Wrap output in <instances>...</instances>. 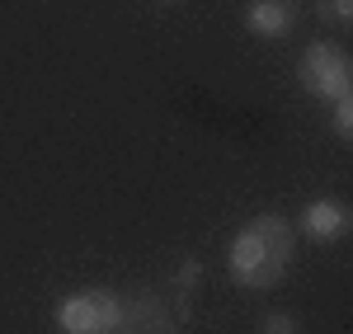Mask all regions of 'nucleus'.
Instances as JSON below:
<instances>
[{
	"mask_svg": "<svg viewBox=\"0 0 353 334\" xmlns=\"http://www.w3.org/2000/svg\"><path fill=\"white\" fill-rule=\"evenodd\" d=\"M297 226H301V236H311V240H321V245H334V240L349 236V207H344L339 198H316V202L301 207Z\"/></svg>",
	"mask_w": 353,
	"mask_h": 334,
	"instance_id": "nucleus-4",
	"label": "nucleus"
},
{
	"mask_svg": "<svg viewBox=\"0 0 353 334\" xmlns=\"http://www.w3.org/2000/svg\"><path fill=\"white\" fill-rule=\"evenodd\" d=\"M165 5H174V0H165Z\"/></svg>",
	"mask_w": 353,
	"mask_h": 334,
	"instance_id": "nucleus-10",
	"label": "nucleus"
},
{
	"mask_svg": "<svg viewBox=\"0 0 353 334\" xmlns=\"http://www.w3.org/2000/svg\"><path fill=\"white\" fill-rule=\"evenodd\" d=\"M264 334H297V320L292 315H269L264 320Z\"/></svg>",
	"mask_w": 353,
	"mask_h": 334,
	"instance_id": "nucleus-9",
	"label": "nucleus"
},
{
	"mask_svg": "<svg viewBox=\"0 0 353 334\" xmlns=\"http://www.w3.org/2000/svg\"><path fill=\"white\" fill-rule=\"evenodd\" d=\"M118 334H170V315L156 297H137L132 306H123Z\"/></svg>",
	"mask_w": 353,
	"mask_h": 334,
	"instance_id": "nucleus-6",
	"label": "nucleus"
},
{
	"mask_svg": "<svg viewBox=\"0 0 353 334\" xmlns=\"http://www.w3.org/2000/svg\"><path fill=\"white\" fill-rule=\"evenodd\" d=\"M118 325H123V302L104 287L71 292L57 306V330L61 334H118Z\"/></svg>",
	"mask_w": 353,
	"mask_h": 334,
	"instance_id": "nucleus-3",
	"label": "nucleus"
},
{
	"mask_svg": "<svg viewBox=\"0 0 353 334\" xmlns=\"http://www.w3.org/2000/svg\"><path fill=\"white\" fill-rule=\"evenodd\" d=\"M334 137H339V141L353 137V94L334 99Z\"/></svg>",
	"mask_w": 353,
	"mask_h": 334,
	"instance_id": "nucleus-8",
	"label": "nucleus"
},
{
	"mask_svg": "<svg viewBox=\"0 0 353 334\" xmlns=\"http://www.w3.org/2000/svg\"><path fill=\"white\" fill-rule=\"evenodd\" d=\"M292 254H297V226L278 212H259L236 231V240L226 250V269L241 287L259 292V287H273L288 273Z\"/></svg>",
	"mask_w": 353,
	"mask_h": 334,
	"instance_id": "nucleus-1",
	"label": "nucleus"
},
{
	"mask_svg": "<svg viewBox=\"0 0 353 334\" xmlns=\"http://www.w3.org/2000/svg\"><path fill=\"white\" fill-rule=\"evenodd\" d=\"M297 81L306 85V94L316 99H344L353 94V66H349V52L339 43H311L297 61Z\"/></svg>",
	"mask_w": 353,
	"mask_h": 334,
	"instance_id": "nucleus-2",
	"label": "nucleus"
},
{
	"mask_svg": "<svg viewBox=\"0 0 353 334\" xmlns=\"http://www.w3.org/2000/svg\"><path fill=\"white\" fill-rule=\"evenodd\" d=\"M241 24L254 38H288L297 28V0H250Z\"/></svg>",
	"mask_w": 353,
	"mask_h": 334,
	"instance_id": "nucleus-5",
	"label": "nucleus"
},
{
	"mask_svg": "<svg viewBox=\"0 0 353 334\" xmlns=\"http://www.w3.org/2000/svg\"><path fill=\"white\" fill-rule=\"evenodd\" d=\"M321 19H330L334 28H349L353 24V0H316Z\"/></svg>",
	"mask_w": 353,
	"mask_h": 334,
	"instance_id": "nucleus-7",
	"label": "nucleus"
}]
</instances>
